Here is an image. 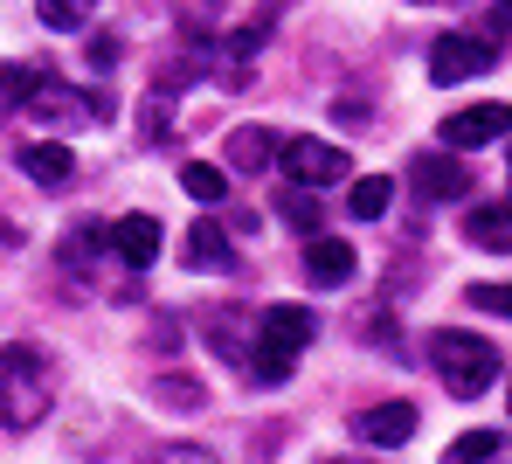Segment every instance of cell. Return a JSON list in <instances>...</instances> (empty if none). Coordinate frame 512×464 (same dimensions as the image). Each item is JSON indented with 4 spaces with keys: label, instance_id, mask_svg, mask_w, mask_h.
<instances>
[{
    "label": "cell",
    "instance_id": "cell-29",
    "mask_svg": "<svg viewBox=\"0 0 512 464\" xmlns=\"http://www.w3.org/2000/svg\"><path fill=\"white\" fill-rule=\"evenodd\" d=\"M0 236H7V229H0Z\"/></svg>",
    "mask_w": 512,
    "mask_h": 464
},
{
    "label": "cell",
    "instance_id": "cell-20",
    "mask_svg": "<svg viewBox=\"0 0 512 464\" xmlns=\"http://www.w3.org/2000/svg\"><path fill=\"white\" fill-rule=\"evenodd\" d=\"M180 187H187L194 201H222V194H229V174L208 167V160H187V167H180Z\"/></svg>",
    "mask_w": 512,
    "mask_h": 464
},
{
    "label": "cell",
    "instance_id": "cell-15",
    "mask_svg": "<svg viewBox=\"0 0 512 464\" xmlns=\"http://www.w3.org/2000/svg\"><path fill=\"white\" fill-rule=\"evenodd\" d=\"M464 236L492 257H512V201H478V215L464 222Z\"/></svg>",
    "mask_w": 512,
    "mask_h": 464
},
{
    "label": "cell",
    "instance_id": "cell-16",
    "mask_svg": "<svg viewBox=\"0 0 512 464\" xmlns=\"http://www.w3.org/2000/svg\"><path fill=\"white\" fill-rule=\"evenodd\" d=\"M208 347H215L222 361H250V347H243V312H236V305H222V312L208 319Z\"/></svg>",
    "mask_w": 512,
    "mask_h": 464
},
{
    "label": "cell",
    "instance_id": "cell-8",
    "mask_svg": "<svg viewBox=\"0 0 512 464\" xmlns=\"http://www.w3.org/2000/svg\"><path fill=\"white\" fill-rule=\"evenodd\" d=\"M353 437L374 444V451H402V444L416 437V409H409V402H374V409L353 416Z\"/></svg>",
    "mask_w": 512,
    "mask_h": 464
},
{
    "label": "cell",
    "instance_id": "cell-28",
    "mask_svg": "<svg viewBox=\"0 0 512 464\" xmlns=\"http://www.w3.org/2000/svg\"><path fill=\"white\" fill-rule=\"evenodd\" d=\"M506 409H512V381H506Z\"/></svg>",
    "mask_w": 512,
    "mask_h": 464
},
{
    "label": "cell",
    "instance_id": "cell-9",
    "mask_svg": "<svg viewBox=\"0 0 512 464\" xmlns=\"http://www.w3.org/2000/svg\"><path fill=\"white\" fill-rule=\"evenodd\" d=\"M499 132H512V111H506V104H471V111H450V118H443V153L485 146V139H499Z\"/></svg>",
    "mask_w": 512,
    "mask_h": 464
},
{
    "label": "cell",
    "instance_id": "cell-5",
    "mask_svg": "<svg viewBox=\"0 0 512 464\" xmlns=\"http://www.w3.org/2000/svg\"><path fill=\"white\" fill-rule=\"evenodd\" d=\"M499 63V49L485 42V35H436L429 42V84H471V77H485Z\"/></svg>",
    "mask_w": 512,
    "mask_h": 464
},
{
    "label": "cell",
    "instance_id": "cell-18",
    "mask_svg": "<svg viewBox=\"0 0 512 464\" xmlns=\"http://www.w3.org/2000/svg\"><path fill=\"white\" fill-rule=\"evenodd\" d=\"M346 201H353V215H360V222H381V215H388V201H395V181H388V174H367V181H353Z\"/></svg>",
    "mask_w": 512,
    "mask_h": 464
},
{
    "label": "cell",
    "instance_id": "cell-27",
    "mask_svg": "<svg viewBox=\"0 0 512 464\" xmlns=\"http://www.w3.org/2000/svg\"><path fill=\"white\" fill-rule=\"evenodd\" d=\"M84 56H90V63H97V70H111V63H118V42H111V35H104V42H90Z\"/></svg>",
    "mask_w": 512,
    "mask_h": 464
},
{
    "label": "cell",
    "instance_id": "cell-1",
    "mask_svg": "<svg viewBox=\"0 0 512 464\" xmlns=\"http://www.w3.org/2000/svg\"><path fill=\"white\" fill-rule=\"evenodd\" d=\"M312 333H319L312 305H263L256 333H250V361H243L256 388H284L291 368H298V354L312 347Z\"/></svg>",
    "mask_w": 512,
    "mask_h": 464
},
{
    "label": "cell",
    "instance_id": "cell-4",
    "mask_svg": "<svg viewBox=\"0 0 512 464\" xmlns=\"http://www.w3.org/2000/svg\"><path fill=\"white\" fill-rule=\"evenodd\" d=\"M277 167H284V181L305 187V194H319V187H333V181H346V174H353V160H346L333 139H284Z\"/></svg>",
    "mask_w": 512,
    "mask_h": 464
},
{
    "label": "cell",
    "instance_id": "cell-21",
    "mask_svg": "<svg viewBox=\"0 0 512 464\" xmlns=\"http://www.w3.org/2000/svg\"><path fill=\"white\" fill-rule=\"evenodd\" d=\"M499 458V430H464L450 451H443V464H492Z\"/></svg>",
    "mask_w": 512,
    "mask_h": 464
},
{
    "label": "cell",
    "instance_id": "cell-10",
    "mask_svg": "<svg viewBox=\"0 0 512 464\" xmlns=\"http://www.w3.org/2000/svg\"><path fill=\"white\" fill-rule=\"evenodd\" d=\"M353 271H360L353 243H340V236H312V243H305V284H319V291H340Z\"/></svg>",
    "mask_w": 512,
    "mask_h": 464
},
{
    "label": "cell",
    "instance_id": "cell-17",
    "mask_svg": "<svg viewBox=\"0 0 512 464\" xmlns=\"http://www.w3.org/2000/svg\"><path fill=\"white\" fill-rule=\"evenodd\" d=\"M35 70L28 63H0V118H14V111H28V97H35Z\"/></svg>",
    "mask_w": 512,
    "mask_h": 464
},
{
    "label": "cell",
    "instance_id": "cell-23",
    "mask_svg": "<svg viewBox=\"0 0 512 464\" xmlns=\"http://www.w3.org/2000/svg\"><path fill=\"white\" fill-rule=\"evenodd\" d=\"M153 395H160L167 409H201V388H187V374H160Z\"/></svg>",
    "mask_w": 512,
    "mask_h": 464
},
{
    "label": "cell",
    "instance_id": "cell-22",
    "mask_svg": "<svg viewBox=\"0 0 512 464\" xmlns=\"http://www.w3.org/2000/svg\"><path fill=\"white\" fill-rule=\"evenodd\" d=\"M97 250H104V236H97V229H70V236H63V271H77V278H84L90 264H97Z\"/></svg>",
    "mask_w": 512,
    "mask_h": 464
},
{
    "label": "cell",
    "instance_id": "cell-11",
    "mask_svg": "<svg viewBox=\"0 0 512 464\" xmlns=\"http://www.w3.org/2000/svg\"><path fill=\"white\" fill-rule=\"evenodd\" d=\"M409 181H416V194H429V201H464V194H471V167L450 160V153H423V160L409 167Z\"/></svg>",
    "mask_w": 512,
    "mask_h": 464
},
{
    "label": "cell",
    "instance_id": "cell-19",
    "mask_svg": "<svg viewBox=\"0 0 512 464\" xmlns=\"http://www.w3.org/2000/svg\"><path fill=\"white\" fill-rule=\"evenodd\" d=\"M277 215H284V222H291L305 243L319 236V194H305V187H284V194H277Z\"/></svg>",
    "mask_w": 512,
    "mask_h": 464
},
{
    "label": "cell",
    "instance_id": "cell-6",
    "mask_svg": "<svg viewBox=\"0 0 512 464\" xmlns=\"http://www.w3.org/2000/svg\"><path fill=\"white\" fill-rule=\"evenodd\" d=\"M28 111H35V125H104L111 118V97L97 91H63V84H35V97H28Z\"/></svg>",
    "mask_w": 512,
    "mask_h": 464
},
{
    "label": "cell",
    "instance_id": "cell-26",
    "mask_svg": "<svg viewBox=\"0 0 512 464\" xmlns=\"http://www.w3.org/2000/svg\"><path fill=\"white\" fill-rule=\"evenodd\" d=\"M42 28H84V7H63V0H49V7H42Z\"/></svg>",
    "mask_w": 512,
    "mask_h": 464
},
{
    "label": "cell",
    "instance_id": "cell-7",
    "mask_svg": "<svg viewBox=\"0 0 512 464\" xmlns=\"http://www.w3.org/2000/svg\"><path fill=\"white\" fill-rule=\"evenodd\" d=\"M104 243H111V257L125 264V271H153V257H160V222L153 215H118L111 229H104Z\"/></svg>",
    "mask_w": 512,
    "mask_h": 464
},
{
    "label": "cell",
    "instance_id": "cell-24",
    "mask_svg": "<svg viewBox=\"0 0 512 464\" xmlns=\"http://www.w3.org/2000/svg\"><path fill=\"white\" fill-rule=\"evenodd\" d=\"M464 298H471L478 312H499V319H512V284H471Z\"/></svg>",
    "mask_w": 512,
    "mask_h": 464
},
{
    "label": "cell",
    "instance_id": "cell-25",
    "mask_svg": "<svg viewBox=\"0 0 512 464\" xmlns=\"http://www.w3.org/2000/svg\"><path fill=\"white\" fill-rule=\"evenodd\" d=\"M146 464H222V458H215L208 444H160Z\"/></svg>",
    "mask_w": 512,
    "mask_h": 464
},
{
    "label": "cell",
    "instance_id": "cell-13",
    "mask_svg": "<svg viewBox=\"0 0 512 464\" xmlns=\"http://www.w3.org/2000/svg\"><path fill=\"white\" fill-rule=\"evenodd\" d=\"M21 174L35 187H70L77 181V153H70L63 139H28V146H21Z\"/></svg>",
    "mask_w": 512,
    "mask_h": 464
},
{
    "label": "cell",
    "instance_id": "cell-14",
    "mask_svg": "<svg viewBox=\"0 0 512 464\" xmlns=\"http://www.w3.org/2000/svg\"><path fill=\"white\" fill-rule=\"evenodd\" d=\"M180 257H187L194 271H229V264H236V250H229V229H222L215 215H201V222L187 229V243H180Z\"/></svg>",
    "mask_w": 512,
    "mask_h": 464
},
{
    "label": "cell",
    "instance_id": "cell-12",
    "mask_svg": "<svg viewBox=\"0 0 512 464\" xmlns=\"http://www.w3.org/2000/svg\"><path fill=\"white\" fill-rule=\"evenodd\" d=\"M277 153H284V139H277L270 125H236V132L222 139V160H229L236 174H263V167H277Z\"/></svg>",
    "mask_w": 512,
    "mask_h": 464
},
{
    "label": "cell",
    "instance_id": "cell-3",
    "mask_svg": "<svg viewBox=\"0 0 512 464\" xmlns=\"http://www.w3.org/2000/svg\"><path fill=\"white\" fill-rule=\"evenodd\" d=\"M429 361H436V381L457 395V402H471V395H485L506 361H499V347L485 340V333H457V326H443V333H429Z\"/></svg>",
    "mask_w": 512,
    "mask_h": 464
},
{
    "label": "cell",
    "instance_id": "cell-2",
    "mask_svg": "<svg viewBox=\"0 0 512 464\" xmlns=\"http://www.w3.org/2000/svg\"><path fill=\"white\" fill-rule=\"evenodd\" d=\"M49 409H56V368H49V354H35L28 340H7L0 347V423L7 430H35Z\"/></svg>",
    "mask_w": 512,
    "mask_h": 464
}]
</instances>
